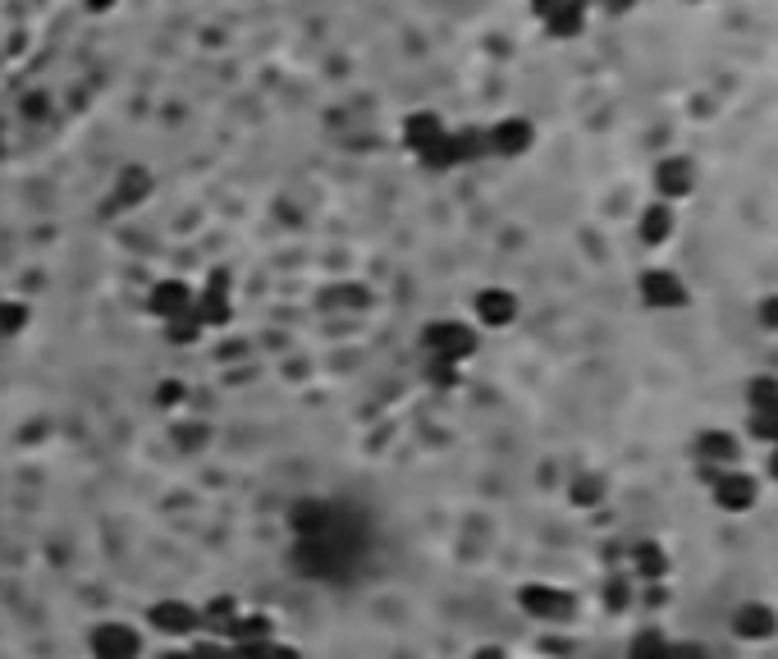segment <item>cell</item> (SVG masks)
Returning <instances> with one entry per match:
<instances>
[{
	"mask_svg": "<svg viewBox=\"0 0 778 659\" xmlns=\"http://www.w3.org/2000/svg\"><path fill=\"white\" fill-rule=\"evenodd\" d=\"M426 348H431L435 362L454 367V362H463V357L476 348V335L467 330V325H458V321H440V325L426 330Z\"/></svg>",
	"mask_w": 778,
	"mask_h": 659,
	"instance_id": "1",
	"label": "cell"
},
{
	"mask_svg": "<svg viewBox=\"0 0 778 659\" xmlns=\"http://www.w3.org/2000/svg\"><path fill=\"white\" fill-rule=\"evenodd\" d=\"M138 650H142L138 632L124 623H101L92 632V659H138Z\"/></svg>",
	"mask_w": 778,
	"mask_h": 659,
	"instance_id": "2",
	"label": "cell"
},
{
	"mask_svg": "<svg viewBox=\"0 0 778 659\" xmlns=\"http://www.w3.org/2000/svg\"><path fill=\"white\" fill-rule=\"evenodd\" d=\"M147 623H152L156 632H165V637H188L193 627H202V618H197V609L184 605V600H156Z\"/></svg>",
	"mask_w": 778,
	"mask_h": 659,
	"instance_id": "3",
	"label": "cell"
},
{
	"mask_svg": "<svg viewBox=\"0 0 778 659\" xmlns=\"http://www.w3.org/2000/svg\"><path fill=\"white\" fill-rule=\"evenodd\" d=\"M641 293H646L650 307H682V303H687V289H682V280H678V275H669V271L641 275Z\"/></svg>",
	"mask_w": 778,
	"mask_h": 659,
	"instance_id": "4",
	"label": "cell"
},
{
	"mask_svg": "<svg viewBox=\"0 0 778 659\" xmlns=\"http://www.w3.org/2000/svg\"><path fill=\"white\" fill-rule=\"evenodd\" d=\"M527 142H531L527 119H504V124H495V129L486 133V147H495V152H504V156L527 152Z\"/></svg>",
	"mask_w": 778,
	"mask_h": 659,
	"instance_id": "5",
	"label": "cell"
},
{
	"mask_svg": "<svg viewBox=\"0 0 778 659\" xmlns=\"http://www.w3.org/2000/svg\"><path fill=\"white\" fill-rule=\"evenodd\" d=\"M193 293H188V284H179V280H165L161 289L152 293V312L156 316H165V321H174V316H184V312H193Z\"/></svg>",
	"mask_w": 778,
	"mask_h": 659,
	"instance_id": "6",
	"label": "cell"
},
{
	"mask_svg": "<svg viewBox=\"0 0 778 659\" xmlns=\"http://www.w3.org/2000/svg\"><path fill=\"white\" fill-rule=\"evenodd\" d=\"M225 632H229V646H261V641H271V618L234 614V623H229Z\"/></svg>",
	"mask_w": 778,
	"mask_h": 659,
	"instance_id": "7",
	"label": "cell"
},
{
	"mask_svg": "<svg viewBox=\"0 0 778 659\" xmlns=\"http://www.w3.org/2000/svg\"><path fill=\"white\" fill-rule=\"evenodd\" d=\"M522 609H531V614H541V618H563L573 609V600L550 591V586H527V591H522Z\"/></svg>",
	"mask_w": 778,
	"mask_h": 659,
	"instance_id": "8",
	"label": "cell"
},
{
	"mask_svg": "<svg viewBox=\"0 0 778 659\" xmlns=\"http://www.w3.org/2000/svg\"><path fill=\"white\" fill-rule=\"evenodd\" d=\"M655 184H660L664 197H687L692 193V165L682 161V156H669V161L655 170Z\"/></svg>",
	"mask_w": 778,
	"mask_h": 659,
	"instance_id": "9",
	"label": "cell"
},
{
	"mask_svg": "<svg viewBox=\"0 0 778 659\" xmlns=\"http://www.w3.org/2000/svg\"><path fill=\"white\" fill-rule=\"evenodd\" d=\"M476 316L486 325H508L518 316V303H513V293H504V289H486L476 298Z\"/></svg>",
	"mask_w": 778,
	"mask_h": 659,
	"instance_id": "10",
	"label": "cell"
},
{
	"mask_svg": "<svg viewBox=\"0 0 778 659\" xmlns=\"http://www.w3.org/2000/svg\"><path fill=\"white\" fill-rule=\"evenodd\" d=\"M440 138H444V129H440V119H435V115H417V119L403 124V142H408L417 156H426Z\"/></svg>",
	"mask_w": 778,
	"mask_h": 659,
	"instance_id": "11",
	"label": "cell"
},
{
	"mask_svg": "<svg viewBox=\"0 0 778 659\" xmlns=\"http://www.w3.org/2000/svg\"><path fill=\"white\" fill-rule=\"evenodd\" d=\"M545 23H550L554 37H577L582 33V23H586V0H559Z\"/></svg>",
	"mask_w": 778,
	"mask_h": 659,
	"instance_id": "12",
	"label": "cell"
},
{
	"mask_svg": "<svg viewBox=\"0 0 778 659\" xmlns=\"http://www.w3.org/2000/svg\"><path fill=\"white\" fill-rule=\"evenodd\" d=\"M669 229H673L669 206H655V211H646V220H641V238H646V243H664Z\"/></svg>",
	"mask_w": 778,
	"mask_h": 659,
	"instance_id": "13",
	"label": "cell"
},
{
	"mask_svg": "<svg viewBox=\"0 0 778 659\" xmlns=\"http://www.w3.org/2000/svg\"><path fill=\"white\" fill-rule=\"evenodd\" d=\"M147 193H152V184H147V174H142V170H129V174H124V188H119V197H115V202H119V206H129V202H142Z\"/></svg>",
	"mask_w": 778,
	"mask_h": 659,
	"instance_id": "14",
	"label": "cell"
},
{
	"mask_svg": "<svg viewBox=\"0 0 778 659\" xmlns=\"http://www.w3.org/2000/svg\"><path fill=\"white\" fill-rule=\"evenodd\" d=\"M197 618H202V623H211V627H220V632H225V627L234 623V600H216V605H211V609H197Z\"/></svg>",
	"mask_w": 778,
	"mask_h": 659,
	"instance_id": "15",
	"label": "cell"
},
{
	"mask_svg": "<svg viewBox=\"0 0 778 659\" xmlns=\"http://www.w3.org/2000/svg\"><path fill=\"white\" fill-rule=\"evenodd\" d=\"M23 321H28V312H23L19 303H5V307H0V335H19Z\"/></svg>",
	"mask_w": 778,
	"mask_h": 659,
	"instance_id": "16",
	"label": "cell"
},
{
	"mask_svg": "<svg viewBox=\"0 0 778 659\" xmlns=\"http://www.w3.org/2000/svg\"><path fill=\"white\" fill-rule=\"evenodd\" d=\"M184 659H234V650H229V646H216V641H202V646H193Z\"/></svg>",
	"mask_w": 778,
	"mask_h": 659,
	"instance_id": "17",
	"label": "cell"
},
{
	"mask_svg": "<svg viewBox=\"0 0 778 659\" xmlns=\"http://www.w3.org/2000/svg\"><path fill=\"white\" fill-rule=\"evenodd\" d=\"M760 321H765L769 330H778V298H769V303L760 307Z\"/></svg>",
	"mask_w": 778,
	"mask_h": 659,
	"instance_id": "18",
	"label": "cell"
},
{
	"mask_svg": "<svg viewBox=\"0 0 778 659\" xmlns=\"http://www.w3.org/2000/svg\"><path fill=\"white\" fill-rule=\"evenodd\" d=\"M179 399H184V389L179 385H161V408H174Z\"/></svg>",
	"mask_w": 778,
	"mask_h": 659,
	"instance_id": "19",
	"label": "cell"
},
{
	"mask_svg": "<svg viewBox=\"0 0 778 659\" xmlns=\"http://www.w3.org/2000/svg\"><path fill=\"white\" fill-rule=\"evenodd\" d=\"M605 10H614V14H627V10H632V0H605Z\"/></svg>",
	"mask_w": 778,
	"mask_h": 659,
	"instance_id": "20",
	"label": "cell"
},
{
	"mask_svg": "<svg viewBox=\"0 0 778 659\" xmlns=\"http://www.w3.org/2000/svg\"><path fill=\"white\" fill-rule=\"evenodd\" d=\"M476 659H504V655H499V650H481V655H476Z\"/></svg>",
	"mask_w": 778,
	"mask_h": 659,
	"instance_id": "21",
	"label": "cell"
},
{
	"mask_svg": "<svg viewBox=\"0 0 778 659\" xmlns=\"http://www.w3.org/2000/svg\"><path fill=\"white\" fill-rule=\"evenodd\" d=\"M161 659H184V655H179V650H170V655H161Z\"/></svg>",
	"mask_w": 778,
	"mask_h": 659,
	"instance_id": "22",
	"label": "cell"
}]
</instances>
